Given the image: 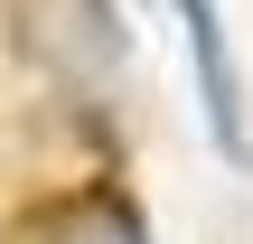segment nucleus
<instances>
[{
	"label": "nucleus",
	"mask_w": 253,
	"mask_h": 244,
	"mask_svg": "<svg viewBox=\"0 0 253 244\" xmlns=\"http://www.w3.org/2000/svg\"><path fill=\"white\" fill-rule=\"evenodd\" d=\"M178 19H188L197 103H207V132H216V150H225V160H253V141H244V85H235V56H225V19H216V0H178Z\"/></svg>",
	"instance_id": "1"
},
{
	"label": "nucleus",
	"mask_w": 253,
	"mask_h": 244,
	"mask_svg": "<svg viewBox=\"0 0 253 244\" xmlns=\"http://www.w3.org/2000/svg\"><path fill=\"white\" fill-rule=\"evenodd\" d=\"M28 47L47 66H66V75H113L122 28H113L103 0H28Z\"/></svg>",
	"instance_id": "2"
},
{
	"label": "nucleus",
	"mask_w": 253,
	"mask_h": 244,
	"mask_svg": "<svg viewBox=\"0 0 253 244\" xmlns=\"http://www.w3.org/2000/svg\"><path fill=\"white\" fill-rule=\"evenodd\" d=\"M56 244H150V226H141V207L122 188H94V197H75L56 216Z\"/></svg>",
	"instance_id": "3"
}]
</instances>
